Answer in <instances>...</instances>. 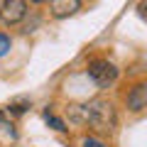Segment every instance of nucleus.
I'll use <instances>...</instances> for the list:
<instances>
[{
	"label": "nucleus",
	"instance_id": "f257e3e1",
	"mask_svg": "<svg viewBox=\"0 0 147 147\" xmlns=\"http://www.w3.org/2000/svg\"><path fill=\"white\" fill-rule=\"evenodd\" d=\"M86 123H91V127H96L98 132H113L118 125V115L113 103L105 98H93L86 103Z\"/></svg>",
	"mask_w": 147,
	"mask_h": 147
},
{
	"label": "nucleus",
	"instance_id": "f03ea898",
	"mask_svg": "<svg viewBox=\"0 0 147 147\" xmlns=\"http://www.w3.org/2000/svg\"><path fill=\"white\" fill-rule=\"evenodd\" d=\"M88 76L100 86V88H108L110 84H115L118 69L110 61H105V59H93V61L88 64Z\"/></svg>",
	"mask_w": 147,
	"mask_h": 147
},
{
	"label": "nucleus",
	"instance_id": "7ed1b4c3",
	"mask_svg": "<svg viewBox=\"0 0 147 147\" xmlns=\"http://www.w3.org/2000/svg\"><path fill=\"white\" fill-rule=\"evenodd\" d=\"M27 15V3L25 0H3L0 5V20L5 25H17Z\"/></svg>",
	"mask_w": 147,
	"mask_h": 147
},
{
	"label": "nucleus",
	"instance_id": "20e7f679",
	"mask_svg": "<svg viewBox=\"0 0 147 147\" xmlns=\"http://www.w3.org/2000/svg\"><path fill=\"white\" fill-rule=\"evenodd\" d=\"M127 108L132 113L147 108V81H140V84H135L130 88V93H127Z\"/></svg>",
	"mask_w": 147,
	"mask_h": 147
},
{
	"label": "nucleus",
	"instance_id": "39448f33",
	"mask_svg": "<svg viewBox=\"0 0 147 147\" xmlns=\"http://www.w3.org/2000/svg\"><path fill=\"white\" fill-rule=\"evenodd\" d=\"M79 7H81V0H52V15L57 20L71 17Z\"/></svg>",
	"mask_w": 147,
	"mask_h": 147
},
{
	"label": "nucleus",
	"instance_id": "423d86ee",
	"mask_svg": "<svg viewBox=\"0 0 147 147\" xmlns=\"http://www.w3.org/2000/svg\"><path fill=\"white\" fill-rule=\"evenodd\" d=\"M44 118H47V123H52V125H54V130H66V127H64V123L59 120L57 115H52V113H44Z\"/></svg>",
	"mask_w": 147,
	"mask_h": 147
},
{
	"label": "nucleus",
	"instance_id": "0eeeda50",
	"mask_svg": "<svg viewBox=\"0 0 147 147\" xmlns=\"http://www.w3.org/2000/svg\"><path fill=\"white\" fill-rule=\"evenodd\" d=\"M7 49H10V39H7L5 34H0V57H5Z\"/></svg>",
	"mask_w": 147,
	"mask_h": 147
},
{
	"label": "nucleus",
	"instance_id": "6e6552de",
	"mask_svg": "<svg viewBox=\"0 0 147 147\" xmlns=\"http://www.w3.org/2000/svg\"><path fill=\"white\" fill-rule=\"evenodd\" d=\"M84 147H105V145H103L100 140H96V137H86V140H84Z\"/></svg>",
	"mask_w": 147,
	"mask_h": 147
},
{
	"label": "nucleus",
	"instance_id": "1a4fd4ad",
	"mask_svg": "<svg viewBox=\"0 0 147 147\" xmlns=\"http://www.w3.org/2000/svg\"><path fill=\"white\" fill-rule=\"evenodd\" d=\"M137 12H140V15L145 17V20H147V0H142L140 5H137Z\"/></svg>",
	"mask_w": 147,
	"mask_h": 147
},
{
	"label": "nucleus",
	"instance_id": "9d476101",
	"mask_svg": "<svg viewBox=\"0 0 147 147\" xmlns=\"http://www.w3.org/2000/svg\"><path fill=\"white\" fill-rule=\"evenodd\" d=\"M25 105H27V103H12L10 110H12V113H22V110H25Z\"/></svg>",
	"mask_w": 147,
	"mask_h": 147
},
{
	"label": "nucleus",
	"instance_id": "9b49d317",
	"mask_svg": "<svg viewBox=\"0 0 147 147\" xmlns=\"http://www.w3.org/2000/svg\"><path fill=\"white\" fill-rule=\"evenodd\" d=\"M32 3H47V0H32Z\"/></svg>",
	"mask_w": 147,
	"mask_h": 147
}]
</instances>
